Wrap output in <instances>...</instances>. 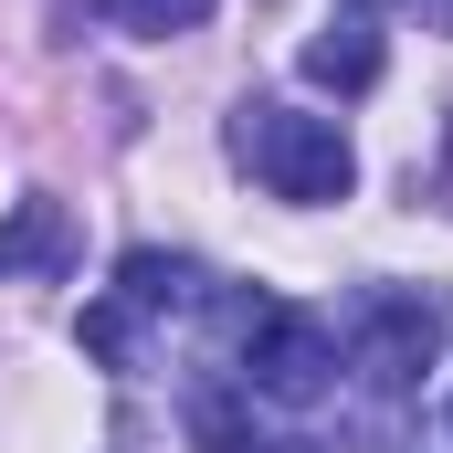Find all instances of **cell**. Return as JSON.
Listing matches in <instances>:
<instances>
[{
	"label": "cell",
	"mask_w": 453,
	"mask_h": 453,
	"mask_svg": "<svg viewBox=\"0 0 453 453\" xmlns=\"http://www.w3.org/2000/svg\"><path fill=\"white\" fill-rule=\"evenodd\" d=\"M232 158L274 190V201H348V180H358V158H348V137H338V116H306V106H253L232 116Z\"/></svg>",
	"instance_id": "6da1fadb"
},
{
	"label": "cell",
	"mask_w": 453,
	"mask_h": 453,
	"mask_svg": "<svg viewBox=\"0 0 453 453\" xmlns=\"http://www.w3.org/2000/svg\"><path fill=\"white\" fill-rule=\"evenodd\" d=\"M232 338H242V390L274 401V411H317V401L338 390V369H348V358H338V327L306 317V306H274V296H264Z\"/></svg>",
	"instance_id": "7a4b0ae2"
},
{
	"label": "cell",
	"mask_w": 453,
	"mask_h": 453,
	"mask_svg": "<svg viewBox=\"0 0 453 453\" xmlns=\"http://www.w3.org/2000/svg\"><path fill=\"white\" fill-rule=\"evenodd\" d=\"M190 296H201V264H180V253L137 242V253L116 264V285L85 306V327H74V338H85V358L127 369V358H137V327H148V317H169V306H190Z\"/></svg>",
	"instance_id": "3957f363"
},
{
	"label": "cell",
	"mask_w": 453,
	"mask_h": 453,
	"mask_svg": "<svg viewBox=\"0 0 453 453\" xmlns=\"http://www.w3.org/2000/svg\"><path fill=\"white\" fill-rule=\"evenodd\" d=\"M433 348H443V327H433V306L422 296H358L348 306V327H338V358L369 380V390H411L422 369H433Z\"/></svg>",
	"instance_id": "277c9868"
},
{
	"label": "cell",
	"mask_w": 453,
	"mask_h": 453,
	"mask_svg": "<svg viewBox=\"0 0 453 453\" xmlns=\"http://www.w3.org/2000/svg\"><path fill=\"white\" fill-rule=\"evenodd\" d=\"M64 264H74V211L32 190V201L0 222V285H21V274H64Z\"/></svg>",
	"instance_id": "5b68a950"
},
{
	"label": "cell",
	"mask_w": 453,
	"mask_h": 453,
	"mask_svg": "<svg viewBox=\"0 0 453 453\" xmlns=\"http://www.w3.org/2000/svg\"><path fill=\"white\" fill-rule=\"evenodd\" d=\"M380 64H390V53H380V21H369V11H338V21L306 42V85H327V96H369Z\"/></svg>",
	"instance_id": "8992f818"
},
{
	"label": "cell",
	"mask_w": 453,
	"mask_h": 453,
	"mask_svg": "<svg viewBox=\"0 0 453 453\" xmlns=\"http://www.w3.org/2000/svg\"><path fill=\"white\" fill-rule=\"evenodd\" d=\"M96 21H116V32H148V42H169V32H201V21H211V0H96Z\"/></svg>",
	"instance_id": "52a82bcc"
},
{
	"label": "cell",
	"mask_w": 453,
	"mask_h": 453,
	"mask_svg": "<svg viewBox=\"0 0 453 453\" xmlns=\"http://www.w3.org/2000/svg\"><path fill=\"white\" fill-rule=\"evenodd\" d=\"M190 443H201V453H253V433H242V411H232L222 380H201V390H190Z\"/></svg>",
	"instance_id": "ba28073f"
}]
</instances>
